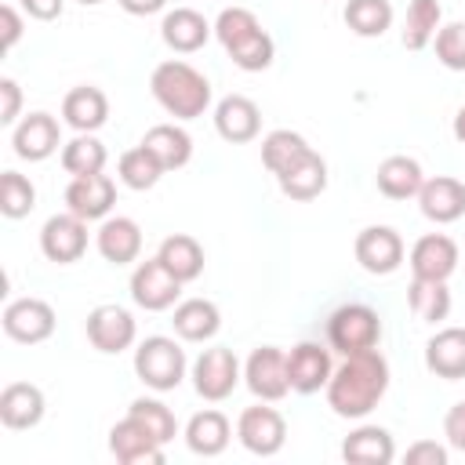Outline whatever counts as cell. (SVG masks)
Masks as SVG:
<instances>
[{"instance_id":"obj_1","label":"cell","mask_w":465,"mask_h":465,"mask_svg":"<svg viewBox=\"0 0 465 465\" xmlns=\"http://www.w3.org/2000/svg\"><path fill=\"white\" fill-rule=\"evenodd\" d=\"M389 389V363L378 349L345 356V363L327 381V407L338 418H367Z\"/></svg>"},{"instance_id":"obj_2","label":"cell","mask_w":465,"mask_h":465,"mask_svg":"<svg viewBox=\"0 0 465 465\" xmlns=\"http://www.w3.org/2000/svg\"><path fill=\"white\" fill-rule=\"evenodd\" d=\"M149 87H153V98L178 120H196L211 105V80L182 58L160 62L149 76Z\"/></svg>"},{"instance_id":"obj_3","label":"cell","mask_w":465,"mask_h":465,"mask_svg":"<svg viewBox=\"0 0 465 465\" xmlns=\"http://www.w3.org/2000/svg\"><path fill=\"white\" fill-rule=\"evenodd\" d=\"M214 36L229 51L232 65H240L243 73H262V69L272 65L276 47H272V36L254 18V11H247V7H225L214 18Z\"/></svg>"},{"instance_id":"obj_4","label":"cell","mask_w":465,"mask_h":465,"mask_svg":"<svg viewBox=\"0 0 465 465\" xmlns=\"http://www.w3.org/2000/svg\"><path fill=\"white\" fill-rule=\"evenodd\" d=\"M381 341V320L371 305H360V302H349L341 309L331 312L327 320V345L341 356H352V352H363V349H378Z\"/></svg>"},{"instance_id":"obj_5","label":"cell","mask_w":465,"mask_h":465,"mask_svg":"<svg viewBox=\"0 0 465 465\" xmlns=\"http://www.w3.org/2000/svg\"><path fill=\"white\" fill-rule=\"evenodd\" d=\"M134 374L156 389V392H171L182 385L185 378V352L174 338H163V334H153L145 338L138 349H134Z\"/></svg>"},{"instance_id":"obj_6","label":"cell","mask_w":465,"mask_h":465,"mask_svg":"<svg viewBox=\"0 0 465 465\" xmlns=\"http://www.w3.org/2000/svg\"><path fill=\"white\" fill-rule=\"evenodd\" d=\"M236 381H240V360H236L232 349L214 345V349H203L196 356V363H193V385H196V392L203 400L218 403V400L232 396Z\"/></svg>"},{"instance_id":"obj_7","label":"cell","mask_w":465,"mask_h":465,"mask_svg":"<svg viewBox=\"0 0 465 465\" xmlns=\"http://www.w3.org/2000/svg\"><path fill=\"white\" fill-rule=\"evenodd\" d=\"M243 381L247 389L265 400V403H276L291 392V378H287V352H280L276 345H262L247 356L243 363Z\"/></svg>"},{"instance_id":"obj_8","label":"cell","mask_w":465,"mask_h":465,"mask_svg":"<svg viewBox=\"0 0 465 465\" xmlns=\"http://www.w3.org/2000/svg\"><path fill=\"white\" fill-rule=\"evenodd\" d=\"M182 294V280L160 262V258H149L142 262L134 272H131V298L134 305H142L145 312H163L178 302Z\"/></svg>"},{"instance_id":"obj_9","label":"cell","mask_w":465,"mask_h":465,"mask_svg":"<svg viewBox=\"0 0 465 465\" xmlns=\"http://www.w3.org/2000/svg\"><path fill=\"white\" fill-rule=\"evenodd\" d=\"M236 436L251 454L272 458V454H280V447L287 440V421L276 407H247L236 421Z\"/></svg>"},{"instance_id":"obj_10","label":"cell","mask_w":465,"mask_h":465,"mask_svg":"<svg viewBox=\"0 0 465 465\" xmlns=\"http://www.w3.org/2000/svg\"><path fill=\"white\" fill-rule=\"evenodd\" d=\"M40 251L44 258L58 262V265H69L76 262L84 251H87V222L73 211L65 214H51L40 229Z\"/></svg>"},{"instance_id":"obj_11","label":"cell","mask_w":465,"mask_h":465,"mask_svg":"<svg viewBox=\"0 0 465 465\" xmlns=\"http://www.w3.org/2000/svg\"><path fill=\"white\" fill-rule=\"evenodd\" d=\"M4 334L22 345L47 341L54 334V309L44 298H15L4 309Z\"/></svg>"},{"instance_id":"obj_12","label":"cell","mask_w":465,"mask_h":465,"mask_svg":"<svg viewBox=\"0 0 465 465\" xmlns=\"http://www.w3.org/2000/svg\"><path fill=\"white\" fill-rule=\"evenodd\" d=\"M134 316L120 305H94L87 312V341L98 352H124L134 345Z\"/></svg>"},{"instance_id":"obj_13","label":"cell","mask_w":465,"mask_h":465,"mask_svg":"<svg viewBox=\"0 0 465 465\" xmlns=\"http://www.w3.org/2000/svg\"><path fill=\"white\" fill-rule=\"evenodd\" d=\"M334 367H331V349L316 345V341H298L291 352H287V378H291V389L302 392V396H312L320 389H327Z\"/></svg>"},{"instance_id":"obj_14","label":"cell","mask_w":465,"mask_h":465,"mask_svg":"<svg viewBox=\"0 0 465 465\" xmlns=\"http://www.w3.org/2000/svg\"><path fill=\"white\" fill-rule=\"evenodd\" d=\"M109 450L124 465H160L163 461V443L131 414L109 429Z\"/></svg>"},{"instance_id":"obj_15","label":"cell","mask_w":465,"mask_h":465,"mask_svg":"<svg viewBox=\"0 0 465 465\" xmlns=\"http://www.w3.org/2000/svg\"><path fill=\"white\" fill-rule=\"evenodd\" d=\"M356 262L367 272H374V276L396 272L400 262H403V240H400V232L389 229V225H367V229H360V236H356Z\"/></svg>"},{"instance_id":"obj_16","label":"cell","mask_w":465,"mask_h":465,"mask_svg":"<svg viewBox=\"0 0 465 465\" xmlns=\"http://www.w3.org/2000/svg\"><path fill=\"white\" fill-rule=\"evenodd\" d=\"M418 207L429 222L436 225H450L465 214V182L450 178V174H436V178H425L421 189H418Z\"/></svg>"},{"instance_id":"obj_17","label":"cell","mask_w":465,"mask_h":465,"mask_svg":"<svg viewBox=\"0 0 465 465\" xmlns=\"http://www.w3.org/2000/svg\"><path fill=\"white\" fill-rule=\"evenodd\" d=\"M113 203H116V185L109 174H80L65 189V207L73 214H80L84 222L105 218L113 211Z\"/></svg>"},{"instance_id":"obj_18","label":"cell","mask_w":465,"mask_h":465,"mask_svg":"<svg viewBox=\"0 0 465 465\" xmlns=\"http://www.w3.org/2000/svg\"><path fill=\"white\" fill-rule=\"evenodd\" d=\"M458 269V243L443 232H429L411 247V272L418 280H447Z\"/></svg>"},{"instance_id":"obj_19","label":"cell","mask_w":465,"mask_h":465,"mask_svg":"<svg viewBox=\"0 0 465 465\" xmlns=\"http://www.w3.org/2000/svg\"><path fill=\"white\" fill-rule=\"evenodd\" d=\"M214 127L225 142L240 145V142H251L258 138L262 131V113L258 105L247 98V94H225L218 105H214Z\"/></svg>"},{"instance_id":"obj_20","label":"cell","mask_w":465,"mask_h":465,"mask_svg":"<svg viewBox=\"0 0 465 465\" xmlns=\"http://www.w3.org/2000/svg\"><path fill=\"white\" fill-rule=\"evenodd\" d=\"M58 120L51 113H29L15 134H11V145H15V156L36 163V160H47L54 149H58Z\"/></svg>"},{"instance_id":"obj_21","label":"cell","mask_w":465,"mask_h":465,"mask_svg":"<svg viewBox=\"0 0 465 465\" xmlns=\"http://www.w3.org/2000/svg\"><path fill=\"white\" fill-rule=\"evenodd\" d=\"M425 367L436 378H465V327H443L425 341Z\"/></svg>"},{"instance_id":"obj_22","label":"cell","mask_w":465,"mask_h":465,"mask_svg":"<svg viewBox=\"0 0 465 465\" xmlns=\"http://www.w3.org/2000/svg\"><path fill=\"white\" fill-rule=\"evenodd\" d=\"M211 29H214V25H211L200 11H193V7H174V11L163 15L160 36H163V44H167L171 51H178V54H193V51H200V47L207 44Z\"/></svg>"},{"instance_id":"obj_23","label":"cell","mask_w":465,"mask_h":465,"mask_svg":"<svg viewBox=\"0 0 465 465\" xmlns=\"http://www.w3.org/2000/svg\"><path fill=\"white\" fill-rule=\"evenodd\" d=\"M94 243H98V254H102L105 262L127 265V262H134L138 251H142V229H138L134 218L116 214V218H105V222H102Z\"/></svg>"},{"instance_id":"obj_24","label":"cell","mask_w":465,"mask_h":465,"mask_svg":"<svg viewBox=\"0 0 465 465\" xmlns=\"http://www.w3.org/2000/svg\"><path fill=\"white\" fill-rule=\"evenodd\" d=\"M44 418V392L33 381H11L0 392V421L7 429H33Z\"/></svg>"},{"instance_id":"obj_25","label":"cell","mask_w":465,"mask_h":465,"mask_svg":"<svg viewBox=\"0 0 465 465\" xmlns=\"http://www.w3.org/2000/svg\"><path fill=\"white\" fill-rule=\"evenodd\" d=\"M62 116H65V124H69L73 131L91 134V131H98V127L109 120V98H105L98 87H91V84L73 87V91L62 98Z\"/></svg>"},{"instance_id":"obj_26","label":"cell","mask_w":465,"mask_h":465,"mask_svg":"<svg viewBox=\"0 0 465 465\" xmlns=\"http://www.w3.org/2000/svg\"><path fill=\"white\" fill-rule=\"evenodd\" d=\"M341 458L349 465H389L396 458V443L381 425H360L345 436Z\"/></svg>"},{"instance_id":"obj_27","label":"cell","mask_w":465,"mask_h":465,"mask_svg":"<svg viewBox=\"0 0 465 465\" xmlns=\"http://www.w3.org/2000/svg\"><path fill=\"white\" fill-rule=\"evenodd\" d=\"M171 323H174V334H178V338H185V341H207V338L218 334L222 312H218V305L207 302V298H185V302L174 305Z\"/></svg>"},{"instance_id":"obj_28","label":"cell","mask_w":465,"mask_h":465,"mask_svg":"<svg viewBox=\"0 0 465 465\" xmlns=\"http://www.w3.org/2000/svg\"><path fill=\"white\" fill-rule=\"evenodd\" d=\"M229 440H232V429H229V418L222 411H200L185 425V443H189L193 454L214 458L229 447Z\"/></svg>"},{"instance_id":"obj_29","label":"cell","mask_w":465,"mask_h":465,"mask_svg":"<svg viewBox=\"0 0 465 465\" xmlns=\"http://www.w3.org/2000/svg\"><path fill=\"white\" fill-rule=\"evenodd\" d=\"M142 145L163 163V171H178V167H185L193 160V138H189V131H182L174 124L149 127L145 138H142Z\"/></svg>"},{"instance_id":"obj_30","label":"cell","mask_w":465,"mask_h":465,"mask_svg":"<svg viewBox=\"0 0 465 465\" xmlns=\"http://www.w3.org/2000/svg\"><path fill=\"white\" fill-rule=\"evenodd\" d=\"M378 189L381 196L389 200H407V196H418L425 174H421V163L414 156H385L378 163Z\"/></svg>"},{"instance_id":"obj_31","label":"cell","mask_w":465,"mask_h":465,"mask_svg":"<svg viewBox=\"0 0 465 465\" xmlns=\"http://www.w3.org/2000/svg\"><path fill=\"white\" fill-rule=\"evenodd\" d=\"M276 182H280V193H283L287 200H316V196L327 189V163H323V156L312 149L302 163H294L291 171H283Z\"/></svg>"},{"instance_id":"obj_32","label":"cell","mask_w":465,"mask_h":465,"mask_svg":"<svg viewBox=\"0 0 465 465\" xmlns=\"http://www.w3.org/2000/svg\"><path fill=\"white\" fill-rule=\"evenodd\" d=\"M309 153H312V145H309L298 131H287V127L269 131V134L262 138V163H265L276 178H280L283 171H291L294 163H302Z\"/></svg>"},{"instance_id":"obj_33","label":"cell","mask_w":465,"mask_h":465,"mask_svg":"<svg viewBox=\"0 0 465 465\" xmlns=\"http://www.w3.org/2000/svg\"><path fill=\"white\" fill-rule=\"evenodd\" d=\"M440 18H443L440 0H411L407 18H403V47L407 51H425L440 33Z\"/></svg>"},{"instance_id":"obj_34","label":"cell","mask_w":465,"mask_h":465,"mask_svg":"<svg viewBox=\"0 0 465 465\" xmlns=\"http://www.w3.org/2000/svg\"><path fill=\"white\" fill-rule=\"evenodd\" d=\"M156 258H160L182 283H189V280H196V276L203 272V247H200L193 236H185V232L167 236V240L160 243Z\"/></svg>"},{"instance_id":"obj_35","label":"cell","mask_w":465,"mask_h":465,"mask_svg":"<svg viewBox=\"0 0 465 465\" xmlns=\"http://www.w3.org/2000/svg\"><path fill=\"white\" fill-rule=\"evenodd\" d=\"M407 305L421 323H440L450 312V291L447 280H411L407 287Z\"/></svg>"},{"instance_id":"obj_36","label":"cell","mask_w":465,"mask_h":465,"mask_svg":"<svg viewBox=\"0 0 465 465\" xmlns=\"http://www.w3.org/2000/svg\"><path fill=\"white\" fill-rule=\"evenodd\" d=\"M345 25L356 36H381L392 25V4L389 0H349L345 4Z\"/></svg>"},{"instance_id":"obj_37","label":"cell","mask_w":465,"mask_h":465,"mask_svg":"<svg viewBox=\"0 0 465 465\" xmlns=\"http://www.w3.org/2000/svg\"><path fill=\"white\" fill-rule=\"evenodd\" d=\"M116 171H120V182H124L127 189L145 193V189H153V185L160 182L163 163H160V160H156V156H153L145 145H134V149H127V153L120 156Z\"/></svg>"},{"instance_id":"obj_38","label":"cell","mask_w":465,"mask_h":465,"mask_svg":"<svg viewBox=\"0 0 465 465\" xmlns=\"http://www.w3.org/2000/svg\"><path fill=\"white\" fill-rule=\"evenodd\" d=\"M62 167L80 178V174H102L105 167V145L94 134H76L69 145H62Z\"/></svg>"},{"instance_id":"obj_39","label":"cell","mask_w":465,"mask_h":465,"mask_svg":"<svg viewBox=\"0 0 465 465\" xmlns=\"http://www.w3.org/2000/svg\"><path fill=\"white\" fill-rule=\"evenodd\" d=\"M36 207V189L25 174L4 171L0 174V214L4 218H25Z\"/></svg>"},{"instance_id":"obj_40","label":"cell","mask_w":465,"mask_h":465,"mask_svg":"<svg viewBox=\"0 0 465 465\" xmlns=\"http://www.w3.org/2000/svg\"><path fill=\"white\" fill-rule=\"evenodd\" d=\"M127 414H131L134 421H142V425H145L160 443H171V440H174V432H178V421H174L171 407H167V403H160V400L138 396V400L127 407Z\"/></svg>"},{"instance_id":"obj_41","label":"cell","mask_w":465,"mask_h":465,"mask_svg":"<svg viewBox=\"0 0 465 465\" xmlns=\"http://www.w3.org/2000/svg\"><path fill=\"white\" fill-rule=\"evenodd\" d=\"M436 58L440 65L465 73V22H447L436 33Z\"/></svg>"},{"instance_id":"obj_42","label":"cell","mask_w":465,"mask_h":465,"mask_svg":"<svg viewBox=\"0 0 465 465\" xmlns=\"http://www.w3.org/2000/svg\"><path fill=\"white\" fill-rule=\"evenodd\" d=\"M407 465H447V450L436 440H418L407 447Z\"/></svg>"},{"instance_id":"obj_43","label":"cell","mask_w":465,"mask_h":465,"mask_svg":"<svg viewBox=\"0 0 465 465\" xmlns=\"http://www.w3.org/2000/svg\"><path fill=\"white\" fill-rule=\"evenodd\" d=\"M443 436H447V443H450L454 450L465 454V400L447 411V418H443Z\"/></svg>"},{"instance_id":"obj_44","label":"cell","mask_w":465,"mask_h":465,"mask_svg":"<svg viewBox=\"0 0 465 465\" xmlns=\"http://www.w3.org/2000/svg\"><path fill=\"white\" fill-rule=\"evenodd\" d=\"M0 94H4V105H0V124H15L18 120V105H22V91L11 76L0 80Z\"/></svg>"},{"instance_id":"obj_45","label":"cell","mask_w":465,"mask_h":465,"mask_svg":"<svg viewBox=\"0 0 465 465\" xmlns=\"http://www.w3.org/2000/svg\"><path fill=\"white\" fill-rule=\"evenodd\" d=\"M62 4H65V0H22L25 15H29V18H40V22L58 18V15H62Z\"/></svg>"},{"instance_id":"obj_46","label":"cell","mask_w":465,"mask_h":465,"mask_svg":"<svg viewBox=\"0 0 465 465\" xmlns=\"http://www.w3.org/2000/svg\"><path fill=\"white\" fill-rule=\"evenodd\" d=\"M0 22H4V47H15L18 36H22V18H18V11H15L11 4H4V7H0Z\"/></svg>"},{"instance_id":"obj_47","label":"cell","mask_w":465,"mask_h":465,"mask_svg":"<svg viewBox=\"0 0 465 465\" xmlns=\"http://www.w3.org/2000/svg\"><path fill=\"white\" fill-rule=\"evenodd\" d=\"M127 15H156V11H163V4L167 0H116Z\"/></svg>"},{"instance_id":"obj_48","label":"cell","mask_w":465,"mask_h":465,"mask_svg":"<svg viewBox=\"0 0 465 465\" xmlns=\"http://www.w3.org/2000/svg\"><path fill=\"white\" fill-rule=\"evenodd\" d=\"M454 138L465 145V105L458 109V116H454Z\"/></svg>"},{"instance_id":"obj_49","label":"cell","mask_w":465,"mask_h":465,"mask_svg":"<svg viewBox=\"0 0 465 465\" xmlns=\"http://www.w3.org/2000/svg\"><path fill=\"white\" fill-rule=\"evenodd\" d=\"M80 4H102V0H80Z\"/></svg>"}]
</instances>
